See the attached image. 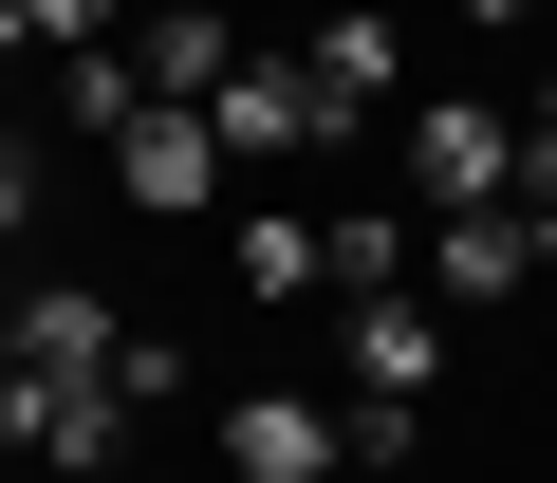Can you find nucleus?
Masks as SVG:
<instances>
[{"mask_svg":"<svg viewBox=\"0 0 557 483\" xmlns=\"http://www.w3.org/2000/svg\"><path fill=\"white\" fill-rule=\"evenodd\" d=\"M94 149H112V205H131V223H223V205H242V168H223V131H205L186 94H131Z\"/></svg>","mask_w":557,"mask_h":483,"instance_id":"nucleus-1","label":"nucleus"},{"mask_svg":"<svg viewBox=\"0 0 557 483\" xmlns=\"http://www.w3.org/2000/svg\"><path fill=\"white\" fill-rule=\"evenodd\" d=\"M205 131H223V168H242V186H278L298 149H354V131H335V94H317V57H223Z\"/></svg>","mask_w":557,"mask_h":483,"instance_id":"nucleus-2","label":"nucleus"},{"mask_svg":"<svg viewBox=\"0 0 557 483\" xmlns=\"http://www.w3.org/2000/svg\"><path fill=\"white\" fill-rule=\"evenodd\" d=\"M409 186H428V223L502 205V186H520V112H483V94H428V112H409Z\"/></svg>","mask_w":557,"mask_h":483,"instance_id":"nucleus-3","label":"nucleus"},{"mask_svg":"<svg viewBox=\"0 0 557 483\" xmlns=\"http://www.w3.org/2000/svg\"><path fill=\"white\" fill-rule=\"evenodd\" d=\"M539 261H557V223H539V205H465V223H428V298H446V317H502Z\"/></svg>","mask_w":557,"mask_h":483,"instance_id":"nucleus-4","label":"nucleus"},{"mask_svg":"<svg viewBox=\"0 0 557 483\" xmlns=\"http://www.w3.org/2000/svg\"><path fill=\"white\" fill-rule=\"evenodd\" d=\"M335 391L428 409V391H446V298H335Z\"/></svg>","mask_w":557,"mask_h":483,"instance_id":"nucleus-5","label":"nucleus"},{"mask_svg":"<svg viewBox=\"0 0 557 483\" xmlns=\"http://www.w3.org/2000/svg\"><path fill=\"white\" fill-rule=\"evenodd\" d=\"M223 483H354V428L317 391H242L223 409Z\"/></svg>","mask_w":557,"mask_h":483,"instance_id":"nucleus-6","label":"nucleus"},{"mask_svg":"<svg viewBox=\"0 0 557 483\" xmlns=\"http://www.w3.org/2000/svg\"><path fill=\"white\" fill-rule=\"evenodd\" d=\"M223 280L278 317V298H317V205H278V186H242L223 205Z\"/></svg>","mask_w":557,"mask_h":483,"instance_id":"nucleus-7","label":"nucleus"},{"mask_svg":"<svg viewBox=\"0 0 557 483\" xmlns=\"http://www.w3.org/2000/svg\"><path fill=\"white\" fill-rule=\"evenodd\" d=\"M298 57H317V94H335V131H372V112H391V75H409V38L372 20V0H335V20H317Z\"/></svg>","mask_w":557,"mask_h":483,"instance_id":"nucleus-8","label":"nucleus"},{"mask_svg":"<svg viewBox=\"0 0 557 483\" xmlns=\"http://www.w3.org/2000/svg\"><path fill=\"white\" fill-rule=\"evenodd\" d=\"M409 261H428L409 205H335V223H317V298H409Z\"/></svg>","mask_w":557,"mask_h":483,"instance_id":"nucleus-9","label":"nucleus"},{"mask_svg":"<svg viewBox=\"0 0 557 483\" xmlns=\"http://www.w3.org/2000/svg\"><path fill=\"white\" fill-rule=\"evenodd\" d=\"M112 57H131V94H186V112H205V94H223V57H242V38H223V20H205V0H168V20H131V38H112Z\"/></svg>","mask_w":557,"mask_h":483,"instance_id":"nucleus-10","label":"nucleus"},{"mask_svg":"<svg viewBox=\"0 0 557 483\" xmlns=\"http://www.w3.org/2000/svg\"><path fill=\"white\" fill-rule=\"evenodd\" d=\"M112 354H131V335H112L94 280H38V298H20V372H112Z\"/></svg>","mask_w":557,"mask_h":483,"instance_id":"nucleus-11","label":"nucleus"},{"mask_svg":"<svg viewBox=\"0 0 557 483\" xmlns=\"http://www.w3.org/2000/svg\"><path fill=\"white\" fill-rule=\"evenodd\" d=\"M20 223H38V149L0 131V242H20Z\"/></svg>","mask_w":557,"mask_h":483,"instance_id":"nucleus-12","label":"nucleus"},{"mask_svg":"<svg viewBox=\"0 0 557 483\" xmlns=\"http://www.w3.org/2000/svg\"><path fill=\"white\" fill-rule=\"evenodd\" d=\"M465 20H539V0H465Z\"/></svg>","mask_w":557,"mask_h":483,"instance_id":"nucleus-13","label":"nucleus"},{"mask_svg":"<svg viewBox=\"0 0 557 483\" xmlns=\"http://www.w3.org/2000/svg\"><path fill=\"white\" fill-rule=\"evenodd\" d=\"M0 354H20V298H0Z\"/></svg>","mask_w":557,"mask_h":483,"instance_id":"nucleus-14","label":"nucleus"}]
</instances>
